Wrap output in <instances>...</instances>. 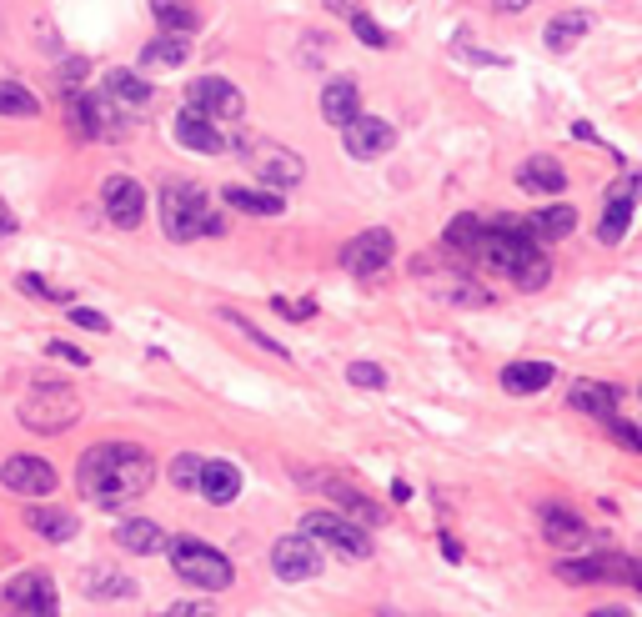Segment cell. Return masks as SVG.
Wrapping results in <instances>:
<instances>
[{
  "label": "cell",
  "mask_w": 642,
  "mask_h": 617,
  "mask_svg": "<svg viewBox=\"0 0 642 617\" xmlns=\"http://www.w3.org/2000/svg\"><path fill=\"white\" fill-rule=\"evenodd\" d=\"M311 487H327V492H332V497H337V502L347 507V517H357L362 527H377V522H382V507H377L372 497H362V492L342 487L337 477H321V482H311Z\"/></svg>",
  "instance_id": "28"
},
{
  "label": "cell",
  "mask_w": 642,
  "mask_h": 617,
  "mask_svg": "<svg viewBox=\"0 0 642 617\" xmlns=\"http://www.w3.org/2000/svg\"><path fill=\"white\" fill-rule=\"evenodd\" d=\"M171 136L186 146V151H201V156H221L226 151V136L216 131V121L211 116H201L196 106H186L176 121H171Z\"/></svg>",
  "instance_id": "17"
},
{
  "label": "cell",
  "mask_w": 642,
  "mask_h": 617,
  "mask_svg": "<svg viewBox=\"0 0 642 617\" xmlns=\"http://www.w3.org/2000/svg\"><path fill=\"white\" fill-rule=\"evenodd\" d=\"M246 156H251L256 176H261L266 186H276V191H286V186H296V181L306 176V166H301V156H296V151H281V146H256V141H246Z\"/></svg>",
  "instance_id": "16"
},
{
  "label": "cell",
  "mask_w": 642,
  "mask_h": 617,
  "mask_svg": "<svg viewBox=\"0 0 642 617\" xmlns=\"http://www.w3.org/2000/svg\"><path fill=\"white\" fill-rule=\"evenodd\" d=\"M171 567H176L181 582H191V587H201V592H226L231 577H236V567L226 562V552H216V547H206V542H196V537L171 542Z\"/></svg>",
  "instance_id": "5"
},
{
  "label": "cell",
  "mask_w": 642,
  "mask_h": 617,
  "mask_svg": "<svg viewBox=\"0 0 642 617\" xmlns=\"http://www.w3.org/2000/svg\"><path fill=\"white\" fill-rule=\"evenodd\" d=\"M477 261L492 266V271H502L517 291H542L547 276H552V261L537 251V241H532L527 231H512V226H497V221L482 231Z\"/></svg>",
  "instance_id": "2"
},
{
  "label": "cell",
  "mask_w": 642,
  "mask_h": 617,
  "mask_svg": "<svg viewBox=\"0 0 642 617\" xmlns=\"http://www.w3.org/2000/svg\"><path fill=\"white\" fill-rule=\"evenodd\" d=\"M347 382H352V387H387V372H382L377 362H352V367H347Z\"/></svg>",
  "instance_id": "40"
},
{
  "label": "cell",
  "mask_w": 642,
  "mask_h": 617,
  "mask_svg": "<svg viewBox=\"0 0 642 617\" xmlns=\"http://www.w3.org/2000/svg\"><path fill=\"white\" fill-rule=\"evenodd\" d=\"M482 231H487V226H482L477 216H457V221H452V231H447V241H452L457 251H472V256H477V241H482Z\"/></svg>",
  "instance_id": "37"
},
{
  "label": "cell",
  "mask_w": 642,
  "mask_h": 617,
  "mask_svg": "<svg viewBox=\"0 0 642 617\" xmlns=\"http://www.w3.org/2000/svg\"><path fill=\"white\" fill-rule=\"evenodd\" d=\"M161 231L171 241H196V236H221L226 221L216 216L211 196L191 181H166L161 186Z\"/></svg>",
  "instance_id": "3"
},
{
  "label": "cell",
  "mask_w": 642,
  "mask_h": 617,
  "mask_svg": "<svg viewBox=\"0 0 642 617\" xmlns=\"http://www.w3.org/2000/svg\"><path fill=\"white\" fill-rule=\"evenodd\" d=\"M271 572H276L281 582H306V577H316V572H321V547H316V537H306V532L281 537V542L271 547Z\"/></svg>",
  "instance_id": "10"
},
{
  "label": "cell",
  "mask_w": 642,
  "mask_h": 617,
  "mask_svg": "<svg viewBox=\"0 0 642 617\" xmlns=\"http://www.w3.org/2000/svg\"><path fill=\"white\" fill-rule=\"evenodd\" d=\"M392 251H397L392 231H387V226H372V231H362V236H352V241H347L342 266H347V271L362 281V276H377V271L392 261Z\"/></svg>",
  "instance_id": "11"
},
{
  "label": "cell",
  "mask_w": 642,
  "mask_h": 617,
  "mask_svg": "<svg viewBox=\"0 0 642 617\" xmlns=\"http://www.w3.org/2000/svg\"><path fill=\"white\" fill-rule=\"evenodd\" d=\"M186 56H191L186 31H161V36L141 51V66H151V71L161 66V71H166V66H186Z\"/></svg>",
  "instance_id": "26"
},
{
  "label": "cell",
  "mask_w": 642,
  "mask_h": 617,
  "mask_svg": "<svg viewBox=\"0 0 642 617\" xmlns=\"http://www.w3.org/2000/svg\"><path fill=\"white\" fill-rule=\"evenodd\" d=\"M0 116H41V101L26 91V86H16V81H0Z\"/></svg>",
  "instance_id": "34"
},
{
  "label": "cell",
  "mask_w": 642,
  "mask_h": 617,
  "mask_svg": "<svg viewBox=\"0 0 642 617\" xmlns=\"http://www.w3.org/2000/svg\"><path fill=\"white\" fill-rule=\"evenodd\" d=\"M81 587H86V597H96V602H131V597H136V582L121 577V572H111V567H91V572L81 577Z\"/></svg>",
  "instance_id": "25"
},
{
  "label": "cell",
  "mask_w": 642,
  "mask_h": 617,
  "mask_svg": "<svg viewBox=\"0 0 642 617\" xmlns=\"http://www.w3.org/2000/svg\"><path fill=\"white\" fill-rule=\"evenodd\" d=\"M21 291H31V296H46V301H71V291H61V286H46L36 271H26V276H21Z\"/></svg>",
  "instance_id": "41"
},
{
  "label": "cell",
  "mask_w": 642,
  "mask_h": 617,
  "mask_svg": "<svg viewBox=\"0 0 642 617\" xmlns=\"http://www.w3.org/2000/svg\"><path fill=\"white\" fill-rule=\"evenodd\" d=\"M11 231H16V216H11L6 201H0V236H11Z\"/></svg>",
  "instance_id": "48"
},
{
  "label": "cell",
  "mask_w": 642,
  "mask_h": 617,
  "mask_svg": "<svg viewBox=\"0 0 642 617\" xmlns=\"http://www.w3.org/2000/svg\"><path fill=\"white\" fill-rule=\"evenodd\" d=\"M0 487L16 492V497H51V492L61 487V477H56V467H51L46 457L16 452V457L0 462Z\"/></svg>",
  "instance_id": "7"
},
{
  "label": "cell",
  "mask_w": 642,
  "mask_h": 617,
  "mask_svg": "<svg viewBox=\"0 0 642 617\" xmlns=\"http://www.w3.org/2000/svg\"><path fill=\"white\" fill-rule=\"evenodd\" d=\"M542 517H547V522H542V532H547V542H552V547H577V542H587V537H592V527H587L577 512L547 507Z\"/></svg>",
  "instance_id": "27"
},
{
  "label": "cell",
  "mask_w": 642,
  "mask_h": 617,
  "mask_svg": "<svg viewBox=\"0 0 642 617\" xmlns=\"http://www.w3.org/2000/svg\"><path fill=\"white\" fill-rule=\"evenodd\" d=\"M151 16H156V26L161 31H196V6L191 0H151Z\"/></svg>",
  "instance_id": "33"
},
{
  "label": "cell",
  "mask_w": 642,
  "mask_h": 617,
  "mask_svg": "<svg viewBox=\"0 0 642 617\" xmlns=\"http://www.w3.org/2000/svg\"><path fill=\"white\" fill-rule=\"evenodd\" d=\"M16 412H21V422H26L31 432L56 437V432H66V427L81 422V392L66 387V382H36V387L21 397Z\"/></svg>",
  "instance_id": "4"
},
{
  "label": "cell",
  "mask_w": 642,
  "mask_h": 617,
  "mask_svg": "<svg viewBox=\"0 0 642 617\" xmlns=\"http://www.w3.org/2000/svg\"><path fill=\"white\" fill-rule=\"evenodd\" d=\"M607 427H612V437H617L627 452H642V427H632V422H622V417H612Z\"/></svg>",
  "instance_id": "42"
},
{
  "label": "cell",
  "mask_w": 642,
  "mask_h": 617,
  "mask_svg": "<svg viewBox=\"0 0 642 617\" xmlns=\"http://www.w3.org/2000/svg\"><path fill=\"white\" fill-rule=\"evenodd\" d=\"M101 91L131 116V111H146L151 101H156V91L136 76V71H106V81H101Z\"/></svg>",
  "instance_id": "19"
},
{
  "label": "cell",
  "mask_w": 642,
  "mask_h": 617,
  "mask_svg": "<svg viewBox=\"0 0 642 617\" xmlns=\"http://www.w3.org/2000/svg\"><path fill=\"white\" fill-rule=\"evenodd\" d=\"M166 612H171V617H196V612H216V607H211V602H171Z\"/></svg>",
  "instance_id": "45"
},
{
  "label": "cell",
  "mask_w": 642,
  "mask_h": 617,
  "mask_svg": "<svg viewBox=\"0 0 642 617\" xmlns=\"http://www.w3.org/2000/svg\"><path fill=\"white\" fill-rule=\"evenodd\" d=\"M552 572L562 582H572V587H587V582H632L637 562L632 557H617V552H597V557H562Z\"/></svg>",
  "instance_id": "8"
},
{
  "label": "cell",
  "mask_w": 642,
  "mask_h": 617,
  "mask_svg": "<svg viewBox=\"0 0 642 617\" xmlns=\"http://www.w3.org/2000/svg\"><path fill=\"white\" fill-rule=\"evenodd\" d=\"M517 181H522V191H532V196H562V186H567L562 161H552V156H532V161H522Z\"/></svg>",
  "instance_id": "21"
},
{
  "label": "cell",
  "mask_w": 642,
  "mask_h": 617,
  "mask_svg": "<svg viewBox=\"0 0 642 617\" xmlns=\"http://www.w3.org/2000/svg\"><path fill=\"white\" fill-rule=\"evenodd\" d=\"M71 322H76L81 332H111V322H106L101 312H86V306H76V312H71Z\"/></svg>",
  "instance_id": "44"
},
{
  "label": "cell",
  "mask_w": 642,
  "mask_h": 617,
  "mask_svg": "<svg viewBox=\"0 0 642 617\" xmlns=\"http://www.w3.org/2000/svg\"><path fill=\"white\" fill-rule=\"evenodd\" d=\"M637 196H642V176H622L607 191V206H602V221H597V241L602 246H617L627 236V221H632V201Z\"/></svg>",
  "instance_id": "15"
},
{
  "label": "cell",
  "mask_w": 642,
  "mask_h": 617,
  "mask_svg": "<svg viewBox=\"0 0 642 617\" xmlns=\"http://www.w3.org/2000/svg\"><path fill=\"white\" fill-rule=\"evenodd\" d=\"M392 497H397V502H407V497H412V482H402V477H397V482H392Z\"/></svg>",
  "instance_id": "50"
},
{
  "label": "cell",
  "mask_w": 642,
  "mask_h": 617,
  "mask_svg": "<svg viewBox=\"0 0 642 617\" xmlns=\"http://www.w3.org/2000/svg\"><path fill=\"white\" fill-rule=\"evenodd\" d=\"M116 542L136 557H151V552H171V537L161 532V522H146V517H126L116 522Z\"/></svg>",
  "instance_id": "18"
},
{
  "label": "cell",
  "mask_w": 642,
  "mask_h": 617,
  "mask_svg": "<svg viewBox=\"0 0 642 617\" xmlns=\"http://www.w3.org/2000/svg\"><path fill=\"white\" fill-rule=\"evenodd\" d=\"M437 296H452V301H472V306H487V301H492L482 286H462V276H447V281L437 286Z\"/></svg>",
  "instance_id": "39"
},
{
  "label": "cell",
  "mask_w": 642,
  "mask_h": 617,
  "mask_svg": "<svg viewBox=\"0 0 642 617\" xmlns=\"http://www.w3.org/2000/svg\"><path fill=\"white\" fill-rule=\"evenodd\" d=\"M81 76H86V61H66V81H61V86H66V91L76 96V86H81Z\"/></svg>",
  "instance_id": "46"
},
{
  "label": "cell",
  "mask_w": 642,
  "mask_h": 617,
  "mask_svg": "<svg viewBox=\"0 0 642 617\" xmlns=\"http://www.w3.org/2000/svg\"><path fill=\"white\" fill-rule=\"evenodd\" d=\"M61 602H56V587L51 577L41 572H21L6 582V612H21V617H51Z\"/></svg>",
  "instance_id": "14"
},
{
  "label": "cell",
  "mask_w": 642,
  "mask_h": 617,
  "mask_svg": "<svg viewBox=\"0 0 642 617\" xmlns=\"http://www.w3.org/2000/svg\"><path fill=\"white\" fill-rule=\"evenodd\" d=\"M572 226H577V211H572V206H542V211L527 216V231H532L537 241H562Z\"/></svg>",
  "instance_id": "29"
},
{
  "label": "cell",
  "mask_w": 642,
  "mask_h": 617,
  "mask_svg": "<svg viewBox=\"0 0 642 617\" xmlns=\"http://www.w3.org/2000/svg\"><path fill=\"white\" fill-rule=\"evenodd\" d=\"M442 552H447L452 562H462V542H457V537H442Z\"/></svg>",
  "instance_id": "49"
},
{
  "label": "cell",
  "mask_w": 642,
  "mask_h": 617,
  "mask_svg": "<svg viewBox=\"0 0 642 617\" xmlns=\"http://www.w3.org/2000/svg\"><path fill=\"white\" fill-rule=\"evenodd\" d=\"M31 532L36 537H46V542H71L76 532H81V522L71 517V512H56V507H31Z\"/></svg>",
  "instance_id": "31"
},
{
  "label": "cell",
  "mask_w": 642,
  "mask_h": 617,
  "mask_svg": "<svg viewBox=\"0 0 642 617\" xmlns=\"http://www.w3.org/2000/svg\"><path fill=\"white\" fill-rule=\"evenodd\" d=\"M492 6H497L502 16H517V11H527V6H537V0H492Z\"/></svg>",
  "instance_id": "47"
},
{
  "label": "cell",
  "mask_w": 642,
  "mask_h": 617,
  "mask_svg": "<svg viewBox=\"0 0 642 617\" xmlns=\"http://www.w3.org/2000/svg\"><path fill=\"white\" fill-rule=\"evenodd\" d=\"M352 31H357V41L362 46H372V51H387L392 41H387V31L372 21V16H362V11H352Z\"/></svg>",
  "instance_id": "38"
},
{
  "label": "cell",
  "mask_w": 642,
  "mask_h": 617,
  "mask_svg": "<svg viewBox=\"0 0 642 617\" xmlns=\"http://www.w3.org/2000/svg\"><path fill=\"white\" fill-rule=\"evenodd\" d=\"M201 497L216 502V507L236 502V497H241V467H236V462H206V472H201Z\"/></svg>",
  "instance_id": "22"
},
{
  "label": "cell",
  "mask_w": 642,
  "mask_h": 617,
  "mask_svg": "<svg viewBox=\"0 0 642 617\" xmlns=\"http://www.w3.org/2000/svg\"><path fill=\"white\" fill-rule=\"evenodd\" d=\"M101 206H106L111 226H121V231H136V226L146 221V191H141V181H131V176H111V181L101 186Z\"/></svg>",
  "instance_id": "13"
},
{
  "label": "cell",
  "mask_w": 642,
  "mask_h": 617,
  "mask_svg": "<svg viewBox=\"0 0 642 617\" xmlns=\"http://www.w3.org/2000/svg\"><path fill=\"white\" fill-rule=\"evenodd\" d=\"M301 532L316 537L321 547H337L342 557H372V542H367V532H362L357 517H342V512H311V517H301Z\"/></svg>",
  "instance_id": "6"
},
{
  "label": "cell",
  "mask_w": 642,
  "mask_h": 617,
  "mask_svg": "<svg viewBox=\"0 0 642 617\" xmlns=\"http://www.w3.org/2000/svg\"><path fill=\"white\" fill-rule=\"evenodd\" d=\"M221 322H231V327H236V332H241L246 342H256L261 352H271V357H281V362H286V347H281V342H271V337H266V332H261L256 322H246L241 312H221Z\"/></svg>",
  "instance_id": "36"
},
{
  "label": "cell",
  "mask_w": 642,
  "mask_h": 617,
  "mask_svg": "<svg viewBox=\"0 0 642 617\" xmlns=\"http://www.w3.org/2000/svg\"><path fill=\"white\" fill-rule=\"evenodd\" d=\"M221 201H226L231 211H241V216H281V211H286V201H281V191H276V186H271V191L226 186V191H221Z\"/></svg>",
  "instance_id": "23"
},
{
  "label": "cell",
  "mask_w": 642,
  "mask_h": 617,
  "mask_svg": "<svg viewBox=\"0 0 642 617\" xmlns=\"http://www.w3.org/2000/svg\"><path fill=\"white\" fill-rule=\"evenodd\" d=\"M151 482H156V462H151V452H141L136 442H101V447L81 452V462H76V487H81V497H91V502H101V507L136 502Z\"/></svg>",
  "instance_id": "1"
},
{
  "label": "cell",
  "mask_w": 642,
  "mask_h": 617,
  "mask_svg": "<svg viewBox=\"0 0 642 617\" xmlns=\"http://www.w3.org/2000/svg\"><path fill=\"white\" fill-rule=\"evenodd\" d=\"M46 352H51L56 362H71V367H91V357H86L81 347H71V342H51Z\"/></svg>",
  "instance_id": "43"
},
{
  "label": "cell",
  "mask_w": 642,
  "mask_h": 617,
  "mask_svg": "<svg viewBox=\"0 0 642 617\" xmlns=\"http://www.w3.org/2000/svg\"><path fill=\"white\" fill-rule=\"evenodd\" d=\"M201 472H206V462H201L196 452L171 457V482H176L181 492H201Z\"/></svg>",
  "instance_id": "35"
},
{
  "label": "cell",
  "mask_w": 642,
  "mask_h": 617,
  "mask_svg": "<svg viewBox=\"0 0 642 617\" xmlns=\"http://www.w3.org/2000/svg\"><path fill=\"white\" fill-rule=\"evenodd\" d=\"M332 6H347V0H332Z\"/></svg>",
  "instance_id": "51"
},
{
  "label": "cell",
  "mask_w": 642,
  "mask_h": 617,
  "mask_svg": "<svg viewBox=\"0 0 642 617\" xmlns=\"http://www.w3.org/2000/svg\"><path fill=\"white\" fill-rule=\"evenodd\" d=\"M572 407L597 417V422H612L617 417V392L612 387H597V382H577L572 387Z\"/></svg>",
  "instance_id": "30"
},
{
  "label": "cell",
  "mask_w": 642,
  "mask_h": 617,
  "mask_svg": "<svg viewBox=\"0 0 642 617\" xmlns=\"http://www.w3.org/2000/svg\"><path fill=\"white\" fill-rule=\"evenodd\" d=\"M186 106H196V111H201V116H211V121H241V116H246L241 91H236L231 81H221V76H201V81H191V86H186Z\"/></svg>",
  "instance_id": "9"
},
{
  "label": "cell",
  "mask_w": 642,
  "mask_h": 617,
  "mask_svg": "<svg viewBox=\"0 0 642 617\" xmlns=\"http://www.w3.org/2000/svg\"><path fill=\"white\" fill-rule=\"evenodd\" d=\"M587 31H592V16H587V11H567V16H557V21L547 26V46H552V51H572Z\"/></svg>",
  "instance_id": "32"
},
{
  "label": "cell",
  "mask_w": 642,
  "mask_h": 617,
  "mask_svg": "<svg viewBox=\"0 0 642 617\" xmlns=\"http://www.w3.org/2000/svg\"><path fill=\"white\" fill-rule=\"evenodd\" d=\"M342 141H347V156L377 161V156H387V151L397 146V126L382 121V116H357V121L342 126Z\"/></svg>",
  "instance_id": "12"
},
{
  "label": "cell",
  "mask_w": 642,
  "mask_h": 617,
  "mask_svg": "<svg viewBox=\"0 0 642 617\" xmlns=\"http://www.w3.org/2000/svg\"><path fill=\"white\" fill-rule=\"evenodd\" d=\"M321 116H327L332 126H347L362 116V91L352 81H327L321 86Z\"/></svg>",
  "instance_id": "20"
},
{
  "label": "cell",
  "mask_w": 642,
  "mask_h": 617,
  "mask_svg": "<svg viewBox=\"0 0 642 617\" xmlns=\"http://www.w3.org/2000/svg\"><path fill=\"white\" fill-rule=\"evenodd\" d=\"M552 367L547 362H512V367H502V392H512V397H532V392H542V387H552Z\"/></svg>",
  "instance_id": "24"
}]
</instances>
